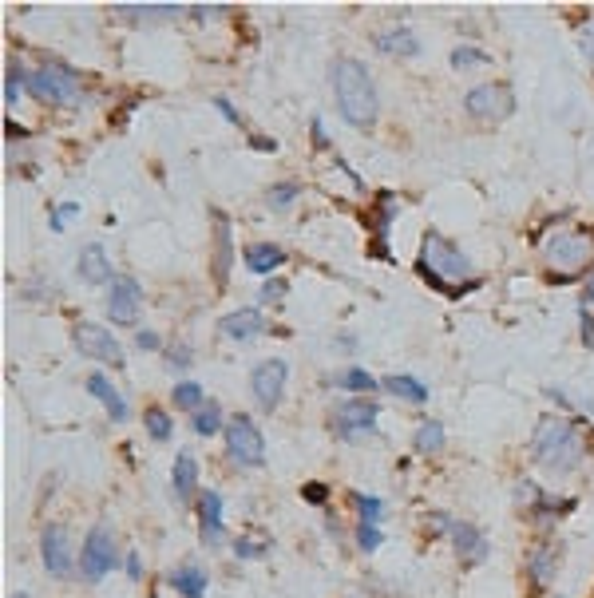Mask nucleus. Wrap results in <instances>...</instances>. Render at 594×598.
<instances>
[{"label": "nucleus", "instance_id": "f257e3e1", "mask_svg": "<svg viewBox=\"0 0 594 598\" xmlns=\"http://www.w3.org/2000/svg\"><path fill=\"white\" fill-rule=\"evenodd\" d=\"M333 96H337V111L349 127H373L377 115H381V96H377V84L369 76V68L353 56H341L333 60Z\"/></svg>", "mask_w": 594, "mask_h": 598}, {"label": "nucleus", "instance_id": "f03ea898", "mask_svg": "<svg viewBox=\"0 0 594 598\" xmlns=\"http://www.w3.org/2000/svg\"><path fill=\"white\" fill-rule=\"evenodd\" d=\"M420 274H424L440 294H448V298H460L464 290H476V286H480V278H476L468 254H464L456 242H448L444 234H436V230H428L424 242H420Z\"/></svg>", "mask_w": 594, "mask_h": 598}, {"label": "nucleus", "instance_id": "7ed1b4c3", "mask_svg": "<svg viewBox=\"0 0 594 598\" xmlns=\"http://www.w3.org/2000/svg\"><path fill=\"white\" fill-rule=\"evenodd\" d=\"M587 448H583V436L571 420H543L539 432H535V464L547 468L551 476H571L579 464H583Z\"/></svg>", "mask_w": 594, "mask_h": 598}, {"label": "nucleus", "instance_id": "20e7f679", "mask_svg": "<svg viewBox=\"0 0 594 598\" xmlns=\"http://www.w3.org/2000/svg\"><path fill=\"white\" fill-rule=\"evenodd\" d=\"M547 262L551 270H559L563 278L583 274L594 262V234L591 230H563L547 242Z\"/></svg>", "mask_w": 594, "mask_h": 598}, {"label": "nucleus", "instance_id": "39448f33", "mask_svg": "<svg viewBox=\"0 0 594 598\" xmlns=\"http://www.w3.org/2000/svg\"><path fill=\"white\" fill-rule=\"evenodd\" d=\"M226 448H230L234 464H242V468L266 464V436H262V428H258L250 416H242V412L226 420Z\"/></svg>", "mask_w": 594, "mask_h": 598}, {"label": "nucleus", "instance_id": "423d86ee", "mask_svg": "<svg viewBox=\"0 0 594 598\" xmlns=\"http://www.w3.org/2000/svg\"><path fill=\"white\" fill-rule=\"evenodd\" d=\"M115 535H111V527L107 523H96L92 531H88V539H84V547H80V575L88 579V583H99L103 575H111L115 571Z\"/></svg>", "mask_w": 594, "mask_h": 598}, {"label": "nucleus", "instance_id": "0eeeda50", "mask_svg": "<svg viewBox=\"0 0 594 598\" xmlns=\"http://www.w3.org/2000/svg\"><path fill=\"white\" fill-rule=\"evenodd\" d=\"M28 92L44 103H76L80 100V80H76V72L60 68V64H44L40 72L28 76Z\"/></svg>", "mask_w": 594, "mask_h": 598}, {"label": "nucleus", "instance_id": "6e6552de", "mask_svg": "<svg viewBox=\"0 0 594 598\" xmlns=\"http://www.w3.org/2000/svg\"><path fill=\"white\" fill-rule=\"evenodd\" d=\"M464 111H468L472 119L499 123V119H507V115L515 111V96H511L507 84H480V88H472V92L464 96Z\"/></svg>", "mask_w": 594, "mask_h": 598}, {"label": "nucleus", "instance_id": "1a4fd4ad", "mask_svg": "<svg viewBox=\"0 0 594 598\" xmlns=\"http://www.w3.org/2000/svg\"><path fill=\"white\" fill-rule=\"evenodd\" d=\"M286 377H290V365L278 361V357L254 365V373H250V393H254V400H258L266 412H274V408L282 404V397H286Z\"/></svg>", "mask_w": 594, "mask_h": 598}, {"label": "nucleus", "instance_id": "9d476101", "mask_svg": "<svg viewBox=\"0 0 594 598\" xmlns=\"http://www.w3.org/2000/svg\"><path fill=\"white\" fill-rule=\"evenodd\" d=\"M40 559H44L48 575H56V579H68V575L76 571V555H72V535H68V527H60V523L44 527V535H40Z\"/></svg>", "mask_w": 594, "mask_h": 598}, {"label": "nucleus", "instance_id": "9b49d317", "mask_svg": "<svg viewBox=\"0 0 594 598\" xmlns=\"http://www.w3.org/2000/svg\"><path fill=\"white\" fill-rule=\"evenodd\" d=\"M72 341H76L80 357L123 365V349H119V341L111 337V329H103V325H96V321H80V325L72 329Z\"/></svg>", "mask_w": 594, "mask_h": 598}, {"label": "nucleus", "instance_id": "f8f14e48", "mask_svg": "<svg viewBox=\"0 0 594 598\" xmlns=\"http://www.w3.org/2000/svg\"><path fill=\"white\" fill-rule=\"evenodd\" d=\"M436 523L452 535V547H456V555L464 559V563H484L488 559V539H484V531L480 527H472V523H464V519H452V515H436Z\"/></svg>", "mask_w": 594, "mask_h": 598}, {"label": "nucleus", "instance_id": "ddd939ff", "mask_svg": "<svg viewBox=\"0 0 594 598\" xmlns=\"http://www.w3.org/2000/svg\"><path fill=\"white\" fill-rule=\"evenodd\" d=\"M139 301H143V290L135 278L127 274H115L111 286H107V313L115 325H135L139 321Z\"/></svg>", "mask_w": 594, "mask_h": 598}, {"label": "nucleus", "instance_id": "4468645a", "mask_svg": "<svg viewBox=\"0 0 594 598\" xmlns=\"http://www.w3.org/2000/svg\"><path fill=\"white\" fill-rule=\"evenodd\" d=\"M377 404L369 397H353V400H341L337 404V412H333V424H337V432L341 436H365V432H373L377 428Z\"/></svg>", "mask_w": 594, "mask_h": 598}, {"label": "nucleus", "instance_id": "2eb2a0df", "mask_svg": "<svg viewBox=\"0 0 594 598\" xmlns=\"http://www.w3.org/2000/svg\"><path fill=\"white\" fill-rule=\"evenodd\" d=\"M266 329V317H262V309L258 305H246V309H234V313H226L222 317V333L230 337V341H254L258 333Z\"/></svg>", "mask_w": 594, "mask_h": 598}, {"label": "nucleus", "instance_id": "dca6fc26", "mask_svg": "<svg viewBox=\"0 0 594 598\" xmlns=\"http://www.w3.org/2000/svg\"><path fill=\"white\" fill-rule=\"evenodd\" d=\"M76 270H80V278L88 282V286H111V262H107V250L99 246V242H88L84 250H80V262H76Z\"/></svg>", "mask_w": 594, "mask_h": 598}, {"label": "nucleus", "instance_id": "f3484780", "mask_svg": "<svg viewBox=\"0 0 594 598\" xmlns=\"http://www.w3.org/2000/svg\"><path fill=\"white\" fill-rule=\"evenodd\" d=\"M242 262H246V270H254V274H274V270L286 262V250H282L278 242H250V246L242 250Z\"/></svg>", "mask_w": 594, "mask_h": 598}, {"label": "nucleus", "instance_id": "a211bd4d", "mask_svg": "<svg viewBox=\"0 0 594 598\" xmlns=\"http://www.w3.org/2000/svg\"><path fill=\"white\" fill-rule=\"evenodd\" d=\"M195 488H198V460L191 452H179L175 456V472H171V492H175L179 503H191Z\"/></svg>", "mask_w": 594, "mask_h": 598}, {"label": "nucleus", "instance_id": "6ab92c4d", "mask_svg": "<svg viewBox=\"0 0 594 598\" xmlns=\"http://www.w3.org/2000/svg\"><path fill=\"white\" fill-rule=\"evenodd\" d=\"M198 523H202V539H206V543H222L226 527H222V496H218V492H202Z\"/></svg>", "mask_w": 594, "mask_h": 598}, {"label": "nucleus", "instance_id": "aec40b11", "mask_svg": "<svg viewBox=\"0 0 594 598\" xmlns=\"http://www.w3.org/2000/svg\"><path fill=\"white\" fill-rule=\"evenodd\" d=\"M88 393L107 408V416H111V420H127V400L119 397V389L111 385V377L92 373V377H88Z\"/></svg>", "mask_w": 594, "mask_h": 598}, {"label": "nucleus", "instance_id": "412c9836", "mask_svg": "<svg viewBox=\"0 0 594 598\" xmlns=\"http://www.w3.org/2000/svg\"><path fill=\"white\" fill-rule=\"evenodd\" d=\"M214 222H218V230H214V278H218V286H222L226 274H230L234 250H230V222H226V214L214 210Z\"/></svg>", "mask_w": 594, "mask_h": 598}, {"label": "nucleus", "instance_id": "4be33fe9", "mask_svg": "<svg viewBox=\"0 0 594 598\" xmlns=\"http://www.w3.org/2000/svg\"><path fill=\"white\" fill-rule=\"evenodd\" d=\"M377 48H381L385 56H416V52H420V40H416V32H408V28H393V32H381V36H377Z\"/></svg>", "mask_w": 594, "mask_h": 598}, {"label": "nucleus", "instance_id": "5701e85b", "mask_svg": "<svg viewBox=\"0 0 594 598\" xmlns=\"http://www.w3.org/2000/svg\"><path fill=\"white\" fill-rule=\"evenodd\" d=\"M381 389H389L393 397L408 400V404H424V400H428V385L416 381V377H385Z\"/></svg>", "mask_w": 594, "mask_h": 598}, {"label": "nucleus", "instance_id": "b1692460", "mask_svg": "<svg viewBox=\"0 0 594 598\" xmlns=\"http://www.w3.org/2000/svg\"><path fill=\"white\" fill-rule=\"evenodd\" d=\"M171 587L183 598H206V575L198 567H179L171 571Z\"/></svg>", "mask_w": 594, "mask_h": 598}, {"label": "nucleus", "instance_id": "393cba45", "mask_svg": "<svg viewBox=\"0 0 594 598\" xmlns=\"http://www.w3.org/2000/svg\"><path fill=\"white\" fill-rule=\"evenodd\" d=\"M131 20H175L183 8L179 4H115Z\"/></svg>", "mask_w": 594, "mask_h": 598}, {"label": "nucleus", "instance_id": "a878e982", "mask_svg": "<svg viewBox=\"0 0 594 598\" xmlns=\"http://www.w3.org/2000/svg\"><path fill=\"white\" fill-rule=\"evenodd\" d=\"M555 571H559V551H555V547H539V551L531 555V579H535V583H551Z\"/></svg>", "mask_w": 594, "mask_h": 598}, {"label": "nucleus", "instance_id": "bb28decb", "mask_svg": "<svg viewBox=\"0 0 594 598\" xmlns=\"http://www.w3.org/2000/svg\"><path fill=\"white\" fill-rule=\"evenodd\" d=\"M195 432H198V436H214V432H226L218 400H206V404H202V408L195 412Z\"/></svg>", "mask_w": 594, "mask_h": 598}, {"label": "nucleus", "instance_id": "cd10ccee", "mask_svg": "<svg viewBox=\"0 0 594 598\" xmlns=\"http://www.w3.org/2000/svg\"><path fill=\"white\" fill-rule=\"evenodd\" d=\"M171 400H175V408H183V412H198V408L206 404V389L195 385V381H183V385L171 389Z\"/></svg>", "mask_w": 594, "mask_h": 598}, {"label": "nucleus", "instance_id": "c85d7f7f", "mask_svg": "<svg viewBox=\"0 0 594 598\" xmlns=\"http://www.w3.org/2000/svg\"><path fill=\"white\" fill-rule=\"evenodd\" d=\"M444 448V424L440 420H424L416 428V452H440Z\"/></svg>", "mask_w": 594, "mask_h": 598}, {"label": "nucleus", "instance_id": "c756f323", "mask_svg": "<svg viewBox=\"0 0 594 598\" xmlns=\"http://www.w3.org/2000/svg\"><path fill=\"white\" fill-rule=\"evenodd\" d=\"M341 385H345L349 393H357V397H365V393H377V389H381V381H377V377H369L365 369H345V373H341Z\"/></svg>", "mask_w": 594, "mask_h": 598}, {"label": "nucleus", "instance_id": "7c9ffc66", "mask_svg": "<svg viewBox=\"0 0 594 598\" xmlns=\"http://www.w3.org/2000/svg\"><path fill=\"white\" fill-rule=\"evenodd\" d=\"M297 195H301V187H297V183H274V187L266 191V202H270L274 210H290Z\"/></svg>", "mask_w": 594, "mask_h": 598}, {"label": "nucleus", "instance_id": "2f4dec72", "mask_svg": "<svg viewBox=\"0 0 594 598\" xmlns=\"http://www.w3.org/2000/svg\"><path fill=\"white\" fill-rule=\"evenodd\" d=\"M480 64H492V56L488 52H480V48H456L452 52V68H460V72H468V68H480Z\"/></svg>", "mask_w": 594, "mask_h": 598}, {"label": "nucleus", "instance_id": "473e14b6", "mask_svg": "<svg viewBox=\"0 0 594 598\" xmlns=\"http://www.w3.org/2000/svg\"><path fill=\"white\" fill-rule=\"evenodd\" d=\"M143 424H147V432H151V440H171V416H167L163 408H147V416H143Z\"/></svg>", "mask_w": 594, "mask_h": 598}, {"label": "nucleus", "instance_id": "72a5a7b5", "mask_svg": "<svg viewBox=\"0 0 594 598\" xmlns=\"http://www.w3.org/2000/svg\"><path fill=\"white\" fill-rule=\"evenodd\" d=\"M28 76L20 64H8V76H4V103H20V92H24Z\"/></svg>", "mask_w": 594, "mask_h": 598}, {"label": "nucleus", "instance_id": "f704fd0d", "mask_svg": "<svg viewBox=\"0 0 594 598\" xmlns=\"http://www.w3.org/2000/svg\"><path fill=\"white\" fill-rule=\"evenodd\" d=\"M353 503H357V511H361V523H381L385 519V503L377 496H353Z\"/></svg>", "mask_w": 594, "mask_h": 598}, {"label": "nucleus", "instance_id": "c9c22d12", "mask_svg": "<svg viewBox=\"0 0 594 598\" xmlns=\"http://www.w3.org/2000/svg\"><path fill=\"white\" fill-rule=\"evenodd\" d=\"M72 218H80V202H60V206L52 210V230H56V234H64Z\"/></svg>", "mask_w": 594, "mask_h": 598}, {"label": "nucleus", "instance_id": "e433bc0d", "mask_svg": "<svg viewBox=\"0 0 594 598\" xmlns=\"http://www.w3.org/2000/svg\"><path fill=\"white\" fill-rule=\"evenodd\" d=\"M357 543H361V551H377V547L385 543V535H381V527H373V523H361V531H357Z\"/></svg>", "mask_w": 594, "mask_h": 598}, {"label": "nucleus", "instance_id": "4c0bfd02", "mask_svg": "<svg viewBox=\"0 0 594 598\" xmlns=\"http://www.w3.org/2000/svg\"><path fill=\"white\" fill-rule=\"evenodd\" d=\"M286 294H290V286H286L282 278H270V282L262 286V294H258V301H262V305H270V301H282Z\"/></svg>", "mask_w": 594, "mask_h": 598}, {"label": "nucleus", "instance_id": "58836bf2", "mask_svg": "<svg viewBox=\"0 0 594 598\" xmlns=\"http://www.w3.org/2000/svg\"><path fill=\"white\" fill-rule=\"evenodd\" d=\"M234 555H238V559H262V555H266V543H254V539H234Z\"/></svg>", "mask_w": 594, "mask_h": 598}, {"label": "nucleus", "instance_id": "ea45409f", "mask_svg": "<svg viewBox=\"0 0 594 598\" xmlns=\"http://www.w3.org/2000/svg\"><path fill=\"white\" fill-rule=\"evenodd\" d=\"M579 48H583V56L594 64V16L583 24V32H579Z\"/></svg>", "mask_w": 594, "mask_h": 598}, {"label": "nucleus", "instance_id": "a19ab883", "mask_svg": "<svg viewBox=\"0 0 594 598\" xmlns=\"http://www.w3.org/2000/svg\"><path fill=\"white\" fill-rule=\"evenodd\" d=\"M135 345L151 353V349H159V333H151V329H143V333H135Z\"/></svg>", "mask_w": 594, "mask_h": 598}, {"label": "nucleus", "instance_id": "79ce46f5", "mask_svg": "<svg viewBox=\"0 0 594 598\" xmlns=\"http://www.w3.org/2000/svg\"><path fill=\"white\" fill-rule=\"evenodd\" d=\"M583 341L594 349V313L587 309V305H583Z\"/></svg>", "mask_w": 594, "mask_h": 598}, {"label": "nucleus", "instance_id": "37998d69", "mask_svg": "<svg viewBox=\"0 0 594 598\" xmlns=\"http://www.w3.org/2000/svg\"><path fill=\"white\" fill-rule=\"evenodd\" d=\"M214 107H218V111H222V115H226L230 123H242V119H238V111L230 107V100H222V96H218V100H214Z\"/></svg>", "mask_w": 594, "mask_h": 598}, {"label": "nucleus", "instance_id": "c03bdc74", "mask_svg": "<svg viewBox=\"0 0 594 598\" xmlns=\"http://www.w3.org/2000/svg\"><path fill=\"white\" fill-rule=\"evenodd\" d=\"M127 575H131V579H139V575H143V563H139V555H127Z\"/></svg>", "mask_w": 594, "mask_h": 598}, {"label": "nucleus", "instance_id": "a18cd8bd", "mask_svg": "<svg viewBox=\"0 0 594 598\" xmlns=\"http://www.w3.org/2000/svg\"><path fill=\"white\" fill-rule=\"evenodd\" d=\"M313 139H317V147H329V139H325V127H321V119H313Z\"/></svg>", "mask_w": 594, "mask_h": 598}, {"label": "nucleus", "instance_id": "49530a36", "mask_svg": "<svg viewBox=\"0 0 594 598\" xmlns=\"http://www.w3.org/2000/svg\"><path fill=\"white\" fill-rule=\"evenodd\" d=\"M305 499H309V503H321V499H325V488H317V484H309V488H305Z\"/></svg>", "mask_w": 594, "mask_h": 598}, {"label": "nucleus", "instance_id": "de8ad7c7", "mask_svg": "<svg viewBox=\"0 0 594 598\" xmlns=\"http://www.w3.org/2000/svg\"><path fill=\"white\" fill-rule=\"evenodd\" d=\"M4 131H8V139H24V135H28V131H24V127H16V123H12V119H8V123H4Z\"/></svg>", "mask_w": 594, "mask_h": 598}, {"label": "nucleus", "instance_id": "09e8293b", "mask_svg": "<svg viewBox=\"0 0 594 598\" xmlns=\"http://www.w3.org/2000/svg\"><path fill=\"white\" fill-rule=\"evenodd\" d=\"M12 598H28V595H12Z\"/></svg>", "mask_w": 594, "mask_h": 598}]
</instances>
